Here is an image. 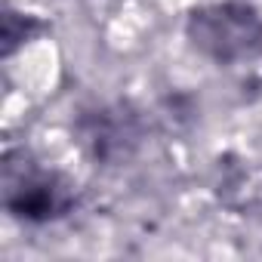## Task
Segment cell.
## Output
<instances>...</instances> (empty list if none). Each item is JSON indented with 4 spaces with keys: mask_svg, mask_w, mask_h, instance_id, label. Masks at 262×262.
<instances>
[{
    "mask_svg": "<svg viewBox=\"0 0 262 262\" xmlns=\"http://www.w3.org/2000/svg\"><path fill=\"white\" fill-rule=\"evenodd\" d=\"M188 34L198 50H204L219 62H228L253 53L262 43V22L247 7L219 4V7L198 10L188 22Z\"/></svg>",
    "mask_w": 262,
    "mask_h": 262,
    "instance_id": "cell-1",
    "label": "cell"
},
{
    "mask_svg": "<svg viewBox=\"0 0 262 262\" xmlns=\"http://www.w3.org/2000/svg\"><path fill=\"white\" fill-rule=\"evenodd\" d=\"M4 198H7V210L28 219V222H50L59 219L71 210V185L47 170H37L31 164H13V158L7 161L4 170Z\"/></svg>",
    "mask_w": 262,
    "mask_h": 262,
    "instance_id": "cell-2",
    "label": "cell"
}]
</instances>
